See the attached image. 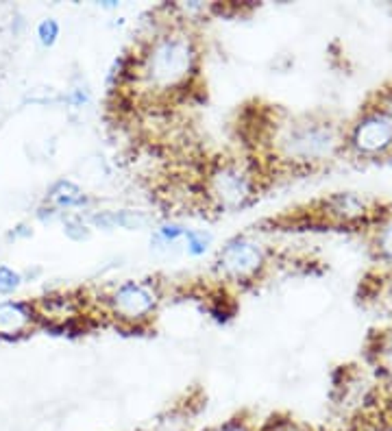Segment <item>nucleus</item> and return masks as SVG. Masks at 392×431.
Here are the masks:
<instances>
[{
  "instance_id": "f257e3e1",
  "label": "nucleus",
  "mask_w": 392,
  "mask_h": 431,
  "mask_svg": "<svg viewBox=\"0 0 392 431\" xmlns=\"http://www.w3.org/2000/svg\"><path fill=\"white\" fill-rule=\"evenodd\" d=\"M201 50L194 35L174 24L149 35L133 55L131 81L149 96L170 98L188 90L198 75Z\"/></svg>"
},
{
  "instance_id": "f03ea898",
  "label": "nucleus",
  "mask_w": 392,
  "mask_h": 431,
  "mask_svg": "<svg viewBox=\"0 0 392 431\" xmlns=\"http://www.w3.org/2000/svg\"><path fill=\"white\" fill-rule=\"evenodd\" d=\"M340 147V133L327 120L295 118L275 129L272 151L281 161L316 164L325 161Z\"/></svg>"
},
{
  "instance_id": "7ed1b4c3",
  "label": "nucleus",
  "mask_w": 392,
  "mask_h": 431,
  "mask_svg": "<svg viewBox=\"0 0 392 431\" xmlns=\"http://www.w3.org/2000/svg\"><path fill=\"white\" fill-rule=\"evenodd\" d=\"M203 196L218 211L246 209L260 196L258 174L238 159H218L205 170Z\"/></svg>"
},
{
  "instance_id": "20e7f679",
  "label": "nucleus",
  "mask_w": 392,
  "mask_h": 431,
  "mask_svg": "<svg viewBox=\"0 0 392 431\" xmlns=\"http://www.w3.org/2000/svg\"><path fill=\"white\" fill-rule=\"evenodd\" d=\"M159 303V287L144 279H129L118 283L102 301L107 314L127 327H139L149 322L157 314Z\"/></svg>"
},
{
  "instance_id": "39448f33",
  "label": "nucleus",
  "mask_w": 392,
  "mask_h": 431,
  "mask_svg": "<svg viewBox=\"0 0 392 431\" xmlns=\"http://www.w3.org/2000/svg\"><path fill=\"white\" fill-rule=\"evenodd\" d=\"M266 268V250L251 235L229 238L216 257V272L221 279L238 285L255 283Z\"/></svg>"
},
{
  "instance_id": "423d86ee",
  "label": "nucleus",
  "mask_w": 392,
  "mask_h": 431,
  "mask_svg": "<svg viewBox=\"0 0 392 431\" xmlns=\"http://www.w3.org/2000/svg\"><path fill=\"white\" fill-rule=\"evenodd\" d=\"M349 147L364 157H377L392 149V118L379 107L362 114L349 131Z\"/></svg>"
},
{
  "instance_id": "0eeeda50",
  "label": "nucleus",
  "mask_w": 392,
  "mask_h": 431,
  "mask_svg": "<svg viewBox=\"0 0 392 431\" xmlns=\"http://www.w3.org/2000/svg\"><path fill=\"white\" fill-rule=\"evenodd\" d=\"M46 203L57 211L65 213H83L92 205V196L75 183L73 179H57V181L46 192Z\"/></svg>"
},
{
  "instance_id": "6e6552de",
  "label": "nucleus",
  "mask_w": 392,
  "mask_h": 431,
  "mask_svg": "<svg viewBox=\"0 0 392 431\" xmlns=\"http://www.w3.org/2000/svg\"><path fill=\"white\" fill-rule=\"evenodd\" d=\"M38 320L35 305L28 301H3L0 303V338L24 336Z\"/></svg>"
},
{
  "instance_id": "1a4fd4ad",
  "label": "nucleus",
  "mask_w": 392,
  "mask_h": 431,
  "mask_svg": "<svg viewBox=\"0 0 392 431\" xmlns=\"http://www.w3.org/2000/svg\"><path fill=\"white\" fill-rule=\"evenodd\" d=\"M325 213L340 223H353L366 213L364 201L353 194H334L325 201Z\"/></svg>"
},
{
  "instance_id": "9d476101",
  "label": "nucleus",
  "mask_w": 392,
  "mask_h": 431,
  "mask_svg": "<svg viewBox=\"0 0 392 431\" xmlns=\"http://www.w3.org/2000/svg\"><path fill=\"white\" fill-rule=\"evenodd\" d=\"M112 220H114V229L139 231V229H147L151 225V216L142 209L122 207V209H112Z\"/></svg>"
},
{
  "instance_id": "9b49d317",
  "label": "nucleus",
  "mask_w": 392,
  "mask_h": 431,
  "mask_svg": "<svg viewBox=\"0 0 392 431\" xmlns=\"http://www.w3.org/2000/svg\"><path fill=\"white\" fill-rule=\"evenodd\" d=\"M186 231H188V227H186L184 223H176V220L164 223V225H159V227L153 231V235H151V246L157 248V250L170 248L172 244H176V242L184 240Z\"/></svg>"
},
{
  "instance_id": "f8f14e48",
  "label": "nucleus",
  "mask_w": 392,
  "mask_h": 431,
  "mask_svg": "<svg viewBox=\"0 0 392 431\" xmlns=\"http://www.w3.org/2000/svg\"><path fill=\"white\" fill-rule=\"evenodd\" d=\"M61 225H63L65 238L73 242H85L92 235V227L83 218V213H65L61 218Z\"/></svg>"
},
{
  "instance_id": "ddd939ff",
  "label": "nucleus",
  "mask_w": 392,
  "mask_h": 431,
  "mask_svg": "<svg viewBox=\"0 0 392 431\" xmlns=\"http://www.w3.org/2000/svg\"><path fill=\"white\" fill-rule=\"evenodd\" d=\"M211 242H213V238L205 229H188L184 235V246L190 257H203L209 250Z\"/></svg>"
},
{
  "instance_id": "4468645a",
  "label": "nucleus",
  "mask_w": 392,
  "mask_h": 431,
  "mask_svg": "<svg viewBox=\"0 0 392 431\" xmlns=\"http://www.w3.org/2000/svg\"><path fill=\"white\" fill-rule=\"evenodd\" d=\"M35 35H38L42 48H53L61 35V24L55 18H42L38 22V28H35Z\"/></svg>"
},
{
  "instance_id": "2eb2a0df",
  "label": "nucleus",
  "mask_w": 392,
  "mask_h": 431,
  "mask_svg": "<svg viewBox=\"0 0 392 431\" xmlns=\"http://www.w3.org/2000/svg\"><path fill=\"white\" fill-rule=\"evenodd\" d=\"M63 102L70 107V110H85V107L92 102V92L85 83H75L65 94H63Z\"/></svg>"
},
{
  "instance_id": "dca6fc26",
  "label": "nucleus",
  "mask_w": 392,
  "mask_h": 431,
  "mask_svg": "<svg viewBox=\"0 0 392 431\" xmlns=\"http://www.w3.org/2000/svg\"><path fill=\"white\" fill-rule=\"evenodd\" d=\"M22 275L7 264H0V297H11L20 290Z\"/></svg>"
},
{
  "instance_id": "f3484780",
  "label": "nucleus",
  "mask_w": 392,
  "mask_h": 431,
  "mask_svg": "<svg viewBox=\"0 0 392 431\" xmlns=\"http://www.w3.org/2000/svg\"><path fill=\"white\" fill-rule=\"evenodd\" d=\"M377 244H379L381 255L392 262V223H388V225L381 229V233H379V238H377Z\"/></svg>"
},
{
  "instance_id": "a211bd4d",
  "label": "nucleus",
  "mask_w": 392,
  "mask_h": 431,
  "mask_svg": "<svg viewBox=\"0 0 392 431\" xmlns=\"http://www.w3.org/2000/svg\"><path fill=\"white\" fill-rule=\"evenodd\" d=\"M35 216H38V220H42L44 225L46 223H53V220H61L63 218V213L61 211H57L55 207H51L48 203H44L38 211H35Z\"/></svg>"
},
{
  "instance_id": "6ab92c4d",
  "label": "nucleus",
  "mask_w": 392,
  "mask_h": 431,
  "mask_svg": "<svg viewBox=\"0 0 392 431\" xmlns=\"http://www.w3.org/2000/svg\"><path fill=\"white\" fill-rule=\"evenodd\" d=\"M262 431H301L292 420H270Z\"/></svg>"
},
{
  "instance_id": "aec40b11",
  "label": "nucleus",
  "mask_w": 392,
  "mask_h": 431,
  "mask_svg": "<svg viewBox=\"0 0 392 431\" xmlns=\"http://www.w3.org/2000/svg\"><path fill=\"white\" fill-rule=\"evenodd\" d=\"M209 431H253V429L248 427L244 420H229V422L218 425V427H213V429H209Z\"/></svg>"
},
{
  "instance_id": "412c9836",
  "label": "nucleus",
  "mask_w": 392,
  "mask_h": 431,
  "mask_svg": "<svg viewBox=\"0 0 392 431\" xmlns=\"http://www.w3.org/2000/svg\"><path fill=\"white\" fill-rule=\"evenodd\" d=\"M31 235H33V227L26 225V223H20V225H16V227L9 231V240H26V238H31Z\"/></svg>"
},
{
  "instance_id": "4be33fe9",
  "label": "nucleus",
  "mask_w": 392,
  "mask_h": 431,
  "mask_svg": "<svg viewBox=\"0 0 392 431\" xmlns=\"http://www.w3.org/2000/svg\"><path fill=\"white\" fill-rule=\"evenodd\" d=\"M379 357L383 359V366L392 371V336L379 346Z\"/></svg>"
},
{
  "instance_id": "5701e85b",
  "label": "nucleus",
  "mask_w": 392,
  "mask_h": 431,
  "mask_svg": "<svg viewBox=\"0 0 392 431\" xmlns=\"http://www.w3.org/2000/svg\"><path fill=\"white\" fill-rule=\"evenodd\" d=\"M102 9H118L120 3H116V0H105V3H100Z\"/></svg>"
}]
</instances>
